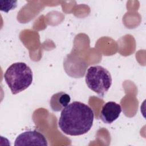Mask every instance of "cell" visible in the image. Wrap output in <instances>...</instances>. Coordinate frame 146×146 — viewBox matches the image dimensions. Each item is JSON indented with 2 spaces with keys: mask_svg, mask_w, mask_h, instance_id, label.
Masks as SVG:
<instances>
[{
  "mask_svg": "<svg viewBox=\"0 0 146 146\" xmlns=\"http://www.w3.org/2000/svg\"><path fill=\"white\" fill-rule=\"evenodd\" d=\"M85 80L88 87L102 98L112 85L110 72L101 66L90 67L87 70Z\"/></svg>",
  "mask_w": 146,
  "mask_h": 146,
  "instance_id": "3",
  "label": "cell"
},
{
  "mask_svg": "<svg viewBox=\"0 0 146 146\" xmlns=\"http://www.w3.org/2000/svg\"><path fill=\"white\" fill-rule=\"evenodd\" d=\"M44 136L36 131H28L19 135L15 140L14 145H42L47 146Z\"/></svg>",
  "mask_w": 146,
  "mask_h": 146,
  "instance_id": "4",
  "label": "cell"
},
{
  "mask_svg": "<svg viewBox=\"0 0 146 146\" xmlns=\"http://www.w3.org/2000/svg\"><path fill=\"white\" fill-rule=\"evenodd\" d=\"M3 76L13 95L27 89L31 84L33 79L32 70L23 62H17L10 65Z\"/></svg>",
  "mask_w": 146,
  "mask_h": 146,
  "instance_id": "2",
  "label": "cell"
},
{
  "mask_svg": "<svg viewBox=\"0 0 146 146\" xmlns=\"http://www.w3.org/2000/svg\"><path fill=\"white\" fill-rule=\"evenodd\" d=\"M71 100L68 94L64 92H59L54 94L50 99V104L54 111H60L65 108Z\"/></svg>",
  "mask_w": 146,
  "mask_h": 146,
  "instance_id": "6",
  "label": "cell"
},
{
  "mask_svg": "<svg viewBox=\"0 0 146 146\" xmlns=\"http://www.w3.org/2000/svg\"><path fill=\"white\" fill-rule=\"evenodd\" d=\"M94 119V111L89 106L75 101L62 110L58 127L66 135L80 136L91 129Z\"/></svg>",
  "mask_w": 146,
  "mask_h": 146,
  "instance_id": "1",
  "label": "cell"
},
{
  "mask_svg": "<svg viewBox=\"0 0 146 146\" xmlns=\"http://www.w3.org/2000/svg\"><path fill=\"white\" fill-rule=\"evenodd\" d=\"M121 111V107L119 104L114 102H108L103 106L100 119L104 123L111 124L119 117Z\"/></svg>",
  "mask_w": 146,
  "mask_h": 146,
  "instance_id": "5",
  "label": "cell"
}]
</instances>
